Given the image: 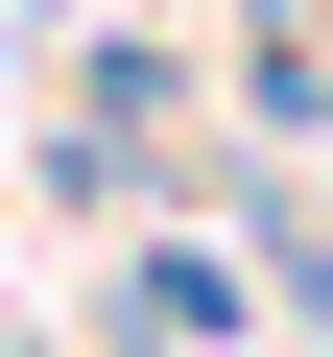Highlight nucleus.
Wrapping results in <instances>:
<instances>
[{"instance_id":"nucleus-1","label":"nucleus","mask_w":333,"mask_h":357,"mask_svg":"<svg viewBox=\"0 0 333 357\" xmlns=\"http://www.w3.org/2000/svg\"><path fill=\"white\" fill-rule=\"evenodd\" d=\"M95 310H119V357H238V262H215V238H119Z\"/></svg>"}]
</instances>
